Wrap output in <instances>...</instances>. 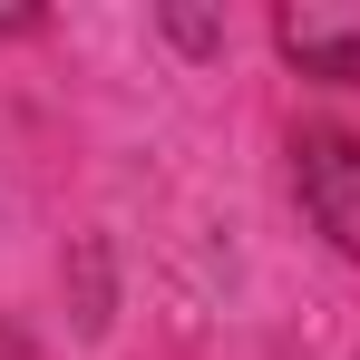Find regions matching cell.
<instances>
[{
    "label": "cell",
    "mask_w": 360,
    "mask_h": 360,
    "mask_svg": "<svg viewBox=\"0 0 360 360\" xmlns=\"http://www.w3.org/2000/svg\"><path fill=\"white\" fill-rule=\"evenodd\" d=\"M292 195H302V214L331 234V253L360 263V136H351V127L292 136Z\"/></svg>",
    "instance_id": "cell-1"
},
{
    "label": "cell",
    "mask_w": 360,
    "mask_h": 360,
    "mask_svg": "<svg viewBox=\"0 0 360 360\" xmlns=\"http://www.w3.org/2000/svg\"><path fill=\"white\" fill-rule=\"evenodd\" d=\"M166 39H176V49H214L224 30H214V20H195V10H166Z\"/></svg>",
    "instance_id": "cell-3"
},
{
    "label": "cell",
    "mask_w": 360,
    "mask_h": 360,
    "mask_svg": "<svg viewBox=\"0 0 360 360\" xmlns=\"http://www.w3.org/2000/svg\"><path fill=\"white\" fill-rule=\"evenodd\" d=\"M273 49L321 88H360V0H283Z\"/></svg>",
    "instance_id": "cell-2"
},
{
    "label": "cell",
    "mask_w": 360,
    "mask_h": 360,
    "mask_svg": "<svg viewBox=\"0 0 360 360\" xmlns=\"http://www.w3.org/2000/svg\"><path fill=\"white\" fill-rule=\"evenodd\" d=\"M0 30H39V10H0Z\"/></svg>",
    "instance_id": "cell-4"
}]
</instances>
